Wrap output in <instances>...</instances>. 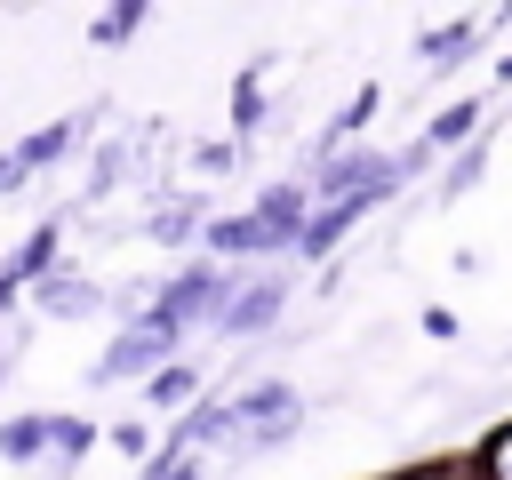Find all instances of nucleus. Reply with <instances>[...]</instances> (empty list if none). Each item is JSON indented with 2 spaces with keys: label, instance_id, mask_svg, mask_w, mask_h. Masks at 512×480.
Instances as JSON below:
<instances>
[{
  "label": "nucleus",
  "instance_id": "obj_19",
  "mask_svg": "<svg viewBox=\"0 0 512 480\" xmlns=\"http://www.w3.org/2000/svg\"><path fill=\"white\" fill-rule=\"evenodd\" d=\"M112 448L120 456H144V424H112Z\"/></svg>",
  "mask_w": 512,
  "mask_h": 480
},
{
  "label": "nucleus",
  "instance_id": "obj_6",
  "mask_svg": "<svg viewBox=\"0 0 512 480\" xmlns=\"http://www.w3.org/2000/svg\"><path fill=\"white\" fill-rule=\"evenodd\" d=\"M416 56H424V64H464V56H472V24H448V32H424V40H416Z\"/></svg>",
  "mask_w": 512,
  "mask_h": 480
},
{
  "label": "nucleus",
  "instance_id": "obj_11",
  "mask_svg": "<svg viewBox=\"0 0 512 480\" xmlns=\"http://www.w3.org/2000/svg\"><path fill=\"white\" fill-rule=\"evenodd\" d=\"M48 256H56V224H40V232L24 240V256H16L8 272H40V280H48Z\"/></svg>",
  "mask_w": 512,
  "mask_h": 480
},
{
  "label": "nucleus",
  "instance_id": "obj_17",
  "mask_svg": "<svg viewBox=\"0 0 512 480\" xmlns=\"http://www.w3.org/2000/svg\"><path fill=\"white\" fill-rule=\"evenodd\" d=\"M472 176H480V152H464V160L448 168V200H456V192H472Z\"/></svg>",
  "mask_w": 512,
  "mask_h": 480
},
{
  "label": "nucleus",
  "instance_id": "obj_2",
  "mask_svg": "<svg viewBox=\"0 0 512 480\" xmlns=\"http://www.w3.org/2000/svg\"><path fill=\"white\" fill-rule=\"evenodd\" d=\"M216 296H224V272H216V264H192V272H176V280H168V312H160V320H168V328L208 320V312H216Z\"/></svg>",
  "mask_w": 512,
  "mask_h": 480
},
{
  "label": "nucleus",
  "instance_id": "obj_8",
  "mask_svg": "<svg viewBox=\"0 0 512 480\" xmlns=\"http://www.w3.org/2000/svg\"><path fill=\"white\" fill-rule=\"evenodd\" d=\"M40 448H48V416H16V424H0V456L24 464V456H40Z\"/></svg>",
  "mask_w": 512,
  "mask_h": 480
},
{
  "label": "nucleus",
  "instance_id": "obj_3",
  "mask_svg": "<svg viewBox=\"0 0 512 480\" xmlns=\"http://www.w3.org/2000/svg\"><path fill=\"white\" fill-rule=\"evenodd\" d=\"M280 296H288V280H256V288H240V304H224V328H232V336L272 328V320H280Z\"/></svg>",
  "mask_w": 512,
  "mask_h": 480
},
{
  "label": "nucleus",
  "instance_id": "obj_21",
  "mask_svg": "<svg viewBox=\"0 0 512 480\" xmlns=\"http://www.w3.org/2000/svg\"><path fill=\"white\" fill-rule=\"evenodd\" d=\"M0 376H8V360H0Z\"/></svg>",
  "mask_w": 512,
  "mask_h": 480
},
{
  "label": "nucleus",
  "instance_id": "obj_15",
  "mask_svg": "<svg viewBox=\"0 0 512 480\" xmlns=\"http://www.w3.org/2000/svg\"><path fill=\"white\" fill-rule=\"evenodd\" d=\"M456 136H472V104H456V112H440L424 144H456Z\"/></svg>",
  "mask_w": 512,
  "mask_h": 480
},
{
  "label": "nucleus",
  "instance_id": "obj_1",
  "mask_svg": "<svg viewBox=\"0 0 512 480\" xmlns=\"http://www.w3.org/2000/svg\"><path fill=\"white\" fill-rule=\"evenodd\" d=\"M168 344H176V328H168V320L152 312V320H136V328H120V344H112V352H104V360H96L88 376H96V384H120V376H144V368H152V360H160Z\"/></svg>",
  "mask_w": 512,
  "mask_h": 480
},
{
  "label": "nucleus",
  "instance_id": "obj_7",
  "mask_svg": "<svg viewBox=\"0 0 512 480\" xmlns=\"http://www.w3.org/2000/svg\"><path fill=\"white\" fill-rule=\"evenodd\" d=\"M72 136H80V120H56V128H40V136H24L16 152H24V168H40V160H64V152H72Z\"/></svg>",
  "mask_w": 512,
  "mask_h": 480
},
{
  "label": "nucleus",
  "instance_id": "obj_9",
  "mask_svg": "<svg viewBox=\"0 0 512 480\" xmlns=\"http://www.w3.org/2000/svg\"><path fill=\"white\" fill-rule=\"evenodd\" d=\"M208 240H216V248H232V256H240V248H272V232H264L256 216H224Z\"/></svg>",
  "mask_w": 512,
  "mask_h": 480
},
{
  "label": "nucleus",
  "instance_id": "obj_10",
  "mask_svg": "<svg viewBox=\"0 0 512 480\" xmlns=\"http://www.w3.org/2000/svg\"><path fill=\"white\" fill-rule=\"evenodd\" d=\"M136 24H144V8H136V0H128V8H104V16H96V40H104V48H120Z\"/></svg>",
  "mask_w": 512,
  "mask_h": 480
},
{
  "label": "nucleus",
  "instance_id": "obj_16",
  "mask_svg": "<svg viewBox=\"0 0 512 480\" xmlns=\"http://www.w3.org/2000/svg\"><path fill=\"white\" fill-rule=\"evenodd\" d=\"M184 392H192V368H160L152 376V400H184Z\"/></svg>",
  "mask_w": 512,
  "mask_h": 480
},
{
  "label": "nucleus",
  "instance_id": "obj_12",
  "mask_svg": "<svg viewBox=\"0 0 512 480\" xmlns=\"http://www.w3.org/2000/svg\"><path fill=\"white\" fill-rule=\"evenodd\" d=\"M88 440H96V432H88L80 416H48V448H64V464H72V456H80Z\"/></svg>",
  "mask_w": 512,
  "mask_h": 480
},
{
  "label": "nucleus",
  "instance_id": "obj_18",
  "mask_svg": "<svg viewBox=\"0 0 512 480\" xmlns=\"http://www.w3.org/2000/svg\"><path fill=\"white\" fill-rule=\"evenodd\" d=\"M24 176H32L24 152H0V192H24Z\"/></svg>",
  "mask_w": 512,
  "mask_h": 480
},
{
  "label": "nucleus",
  "instance_id": "obj_14",
  "mask_svg": "<svg viewBox=\"0 0 512 480\" xmlns=\"http://www.w3.org/2000/svg\"><path fill=\"white\" fill-rule=\"evenodd\" d=\"M192 224H200V208H184V200H176V208H160V216H152V240H192Z\"/></svg>",
  "mask_w": 512,
  "mask_h": 480
},
{
  "label": "nucleus",
  "instance_id": "obj_13",
  "mask_svg": "<svg viewBox=\"0 0 512 480\" xmlns=\"http://www.w3.org/2000/svg\"><path fill=\"white\" fill-rule=\"evenodd\" d=\"M232 120H240V128H256V120H264V96H256V72H240V80H232Z\"/></svg>",
  "mask_w": 512,
  "mask_h": 480
},
{
  "label": "nucleus",
  "instance_id": "obj_20",
  "mask_svg": "<svg viewBox=\"0 0 512 480\" xmlns=\"http://www.w3.org/2000/svg\"><path fill=\"white\" fill-rule=\"evenodd\" d=\"M496 480H512V432L496 440Z\"/></svg>",
  "mask_w": 512,
  "mask_h": 480
},
{
  "label": "nucleus",
  "instance_id": "obj_4",
  "mask_svg": "<svg viewBox=\"0 0 512 480\" xmlns=\"http://www.w3.org/2000/svg\"><path fill=\"white\" fill-rule=\"evenodd\" d=\"M104 296H96V280H80V272H48L40 280V312H56V320H80V312H96Z\"/></svg>",
  "mask_w": 512,
  "mask_h": 480
},
{
  "label": "nucleus",
  "instance_id": "obj_5",
  "mask_svg": "<svg viewBox=\"0 0 512 480\" xmlns=\"http://www.w3.org/2000/svg\"><path fill=\"white\" fill-rule=\"evenodd\" d=\"M248 216H256V224L272 232V248H280V240H304V232H296V216H304V200H296V184H272V192H264V200L248 208Z\"/></svg>",
  "mask_w": 512,
  "mask_h": 480
}]
</instances>
